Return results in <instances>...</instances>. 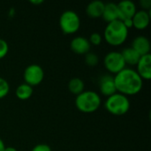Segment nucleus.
I'll return each mask as SVG.
<instances>
[{"instance_id": "f257e3e1", "label": "nucleus", "mask_w": 151, "mask_h": 151, "mask_svg": "<svg viewBox=\"0 0 151 151\" xmlns=\"http://www.w3.org/2000/svg\"><path fill=\"white\" fill-rule=\"evenodd\" d=\"M114 82L117 92L127 96L138 94L143 86V80L137 73L136 70L127 67L115 74Z\"/></svg>"}, {"instance_id": "f03ea898", "label": "nucleus", "mask_w": 151, "mask_h": 151, "mask_svg": "<svg viewBox=\"0 0 151 151\" xmlns=\"http://www.w3.org/2000/svg\"><path fill=\"white\" fill-rule=\"evenodd\" d=\"M128 28L126 27L124 22L121 19L113 20L107 23L104 37V40L112 46H119L125 42L128 36Z\"/></svg>"}, {"instance_id": "7ed1b4c3", "label": "nucleus", "mask_w": 151, "mask_h": 151, "mask_svg": "<svg viewBox=\"0 0 151 151\" xmlns=\"http://www.w3.org/2000/svg\"><path fill=\"white\" fill-rule=\"evenodd\" d=\"M102 99L98 93L93 90H84L76 96L75 105L77 109L85 113L96 111L101 106Z\"/></svg>"}, {"instance_id": "20e7f679", "label": "nucleus", "mask_w": 151, "mask_h": 151, "mask_svg": "<svg viewBox=\"0 0 151 151\" xmlns=\"http://www.w3.org/2000/svg\"><path fill=\"white\" fill-rule=\"evenodd\" d=\"M130 101L127 96L116 92L107 97L104 103V107L112 115L122 116L127 113L130 110Z\"/></svg>"}, {"instance_id": "39448f33", "label": "nucleus", "mask_w": 151, "mask_h": 151, "mask_svg": "<svg viewBox=\"0 0 151 151\" xmlns=\"http://www.w3.org/2000/svg\"><path fill=\"white\" fill-rule=\"evenodd\" d=\"M59 27L65 35L76 33L81 27V18L79 14L73 10L63 12L59 17Z\"/></svg>"}, {"instance_id": "423d86ee", "label": "nucleus", "mask_w": 151, "mask_h": 151, "mask_svg": "<svg viewBox=\"0 0 151 151\" xmlns=\"http://www.w3.org/2000/svg\"><path fill=\"white\" fill-rule=\"evenodd\" d=\"M104 65L107 69V71L114 74L119 73L127 65L121 52L115 51V50L110 51L105 55L104 58Z\"/></svg>"}, {"instance_id": "0eeeda50", "label": "nucleus", "mask_w": 151, "mask_h": 151, "mask_svg": "<svg viewBox=\"0 0 151 151\" xmlns=\"http://www.w3.org/2000/svg\"><path fill=\"white\" fill-rule=\"evenodd\" d=\"M25 83L35 87L39 85L44 79V71L38 64H31L26 67L23 73Z\"/></svg>"}, {"instance_id": "6e6552de", "label": "nucleus", "mask_w": 151, "mask_h": 151, "mask_svg": "<svg viewBox=\"0 0 151 151\" xmlns=\"http://www.w3.org/2000/svg\"><path fill=\"white\" fill-rule=\"evenodd\" d=\"M70 48L76 54L86 55L90 51L91 44L87 37L82 35H78L72 39L70 42Z\"/></svg>"}, {"instance_id": "1a4fd4ad", "label": "nucleus", "mask_w": 151, "mask_h": 151, "mask_svg": "<svg viewBox=\"0 0 151 151\" xmlns=\"http://www.w3.org/2000/svg\"><path fill=\"white\" fill-rule=\"evenodd\" d=\"M117 5L121 20L131 19L137 11L135 4L132 0H122Z\"/></svg>"}, {"instance_id": "9d476101", "label": "nucleus", "mask_w": 151, "mask_h": 151, "mask_svg": "<svg viewBox=\"0 0 151 151\" xmlns=\"http://www.w3.org/2000/svg\"><path fill=\"white\" fill-rule=\"evenodd\" d=\"M137 73L142 80H150L151 78V55L147 54L141 56L137 63Z\"/></svg>"}, {"instance_id": "9b49d317", "label": "nucleus", "mask_w": 151, "mask_h": 151, "mask_svg": "<svg viewBox=\"0 0 151 151\" xmlns=\"http://www.w3.org/2000/svg\"><path fill=\"white\" fill-rule=\"evenodd\" d=\"M133 27L139 30H143L147 28L150 22V12L146 10L136 11L132 18Z\"/></svg>"}, {"instance_id": "f8f14e48", "label": "nucleus", "mask_w": 151, "mask_h": 151, "mask_svg": "<svg viewBox=\"0 0 151 151\" xmlns=\"http://www.w3.org/2000/svg\"><path fill=\"white\" fill-rule=\"evenodd\" d=\"M99 89L100 92L107 97L115 94L117 89L114 82V76L111 74L103 75L99 81Z\"/></svg>"}, {"instance_id": "ddd939ff", "label": "nucleus", "mask_w": 151, "mask_h": 151, "mask_svg": "<svg viewBox=\"0 0 151 151\" xmlns=\"http://www.w3.org/2000/svg\"><path fill=\"white\" fill-rule=\"evenodd\" d=\"M140 56L150 54V42L148 37L144 35L136 36L131 46Z\"/></svg>"}, {"instance_id": "4468645a", "label": "nucleus", "mask_w": 151, "mask_h": 151, "mask_svg": "<svg viewBox=\"0 0 151 151\" xmlns=\"http://www.w3.org/2000/svg\"><path fill=\"white\" fill-rule=\"evenodd\" d=\"M102 17H103V19L107 23L111 22L113 20L120 19L119 12V9H118L117 4L116 3H113V2L105 3L104 9V12H103Z\"/></svg>"}, {"instance_id": "2eb2a0df", "label": "nucleus", "mask_w": 151, "mask_h": 151, "mask_svg": "<svg viewBox=\"0 0 151 151\" xmlns=\"http://www.w3.org/2000/svg\"><path fill=\"white\" fill-rule=\"evenodd\" d=\"M104 4H105V3H104L101 0L91 1L90 3H88V4L86 7L87 15L89 16L90 18H94V19L102 17L104 9Z\"/></svg>"}, {"instance_id": "dca6fc26", "label": "nucleus", "mask_w": 151, "mask_h": 151, "mask_svg": "<svg viewBox=\"0 0 151 151\" xmlns=\"http://www.w3.org/2000/svg\"><path fill=\"white\" fill-rule=\"evenodd\" d=\"M122 54V57L124 58V61L126 65H136L141 56L132 48V47H127L120 51Z\"/></svg>"}, {"instance_id": "f3484780", "label": "nucleus", "mask_w": 151, "mask_h": 151, "mask_svg": "<svg viewBox=\"0 0 151 151\" xmlns=\"http://www.w3.org/2000/svg\"><path fill=\"white\" fill-rule=\"evenodd\" d=\"M33 92H34L33 87L24 82L17 87L15 90V95L19 100H27L32 96Z\"/></svg>"}, {"instance_id": "a211bd4d", "label": "nucleus", "mask_w": 151, "mask_h": 151, "mask_svg": "<svg viewBox=\"0 0 151 151\" xmlns=\"http://www.w3.org/2000/svg\"><path fill=\"white\" fill-rule=\"evenodd\" d=\"M84 88H85L84 81L79 77H73L68 82V89H69V91L72 94H74L76 96L81 94V92H83Z\"/></svg>"}, {"instance_id": "6ab92c4d", "label": "nucleus", "mask_w": 151, "mask_h": 151, "mask_svg": "<svg viewBox=\"0 0 151 151\" xmlns=\"http://www.w3.org/2000/svg\"><path fill=\"white\" fill-rule=\"evenodd\" d=\"M84 59H85V63L88 66H96L99 63V58H98L97 54H96L94 52H90V51L85 55Z\"/></svg>"}, {"instance_id": "aec40b11", "label": "nucleus", "mask_w": 151, "mask_h": 151, "mask_svg": "<svg viewBox=\"0 0 151 151\" xmlns=\"http://www.w3.org/2000/svg\"><path fill=\"white\" fill-rule=\"evenodd\" d=\"M9 92H10V85L8 81L4 78L0 77V99L5 97Z\"/></svg>"}, {"instance_id": "412c9836", "label": "nucleus", "mask_w": 151, "mask_h": 151, "mask_svg": "<svg viewBox=\"0 0 151 151\" xmlns=\"http://www.w3.org/2000/svg\"><path fill=\"white\" fill-rule=\"evenodd\" d=\"M90 44L91 45H95V46H97V45H100L102 43V41H103V37H102V35L98 32H94L90 35L89 38H88Z\"/></svg>"}, {"instance_id": "4be33fe9", "label": "nucleus", "mask_w": 151, "mask_h": 151, "mask_svg": "<svg viewBox=\"0 0 151 151\" xmlns=\"http://www.w3.org/2000/svg\"><path fill=\"white\" fill-rule=\"evenodd\" d=\"M8 51H9L8 42L5 40L0 38V59L4 58L7 55Z\"/></svg>"}, {"instance_id": "5701e85b", "label": "nucleus", "mask_w": 151, "mask_h": 151, "mask_svg": "<svg viewBox=\"0 0 151 151\" xmlns=\"http://www.w3.org/2000/svg\"><path fill=\"white\" fill-rule=\"evenodd\" d=\"M31 151H52L51 148L45 143H39L37 145H35Z\"/></svg>"}, {"instance_id": "b1692460", "label": "nucleus", "mask_w": 151, "mask_h": 151, "mask_svg": "<svg viewBox=\"0 0 151 151\" xmlns=\"http://www.w3.org/2000/svg\"><path fill=\"white\" fill-rule=\"evenodd\" d=\"M141 5L142 6L143 10L150 11V8L151 6L150 0H141Z\"/></svg>"}, {"instance_id": "393cba45", "label": "nucleus", "mask_w": 151, "mask_h": 151, "mask_svg": "<svg viewBox=\"0 0 151 151\" xmlns=\"http://www.w3.org/2000/svg\"><path fill=\"white\" fill-rule=\"evenodd\" d=\"M5 145H4V142H3V140L0 138V151H4V149H5Z\"/></svg>"}, {"instance_id": "a878e982", "label": "nucleus", "mask_w": 151, "mask_h": 151, "mask_svg": "<svg viewBox=\"0 0 151 151\" xmlns=\"http://www.w3.org/2000/svg\"><path fill=\"white\" fill-rule=\"evenodd\" d=\"M30 3H32V4H42L43 3V1L42 0H30Z\"/></svg>"}, {"instance_id": "bb28decb", "label": "nucleus", "mask_w": 151, "mask_h": 151, "mask_svg": "<svg viewBox=\"0 0 151 151\" xmlns=\"http://www.w3.org/2000/svg\"><path fill=\"white\" fill-rule=\"evenodd\" d=\"M4 151H18L14 147H5Z\"/></svg>"}]
</instances>
